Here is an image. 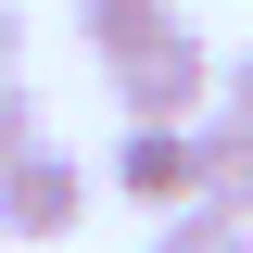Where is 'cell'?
Masks as SVG:
<instances>
[{"instance_id": "obj_2", "label": "cell", "mask_w": 253, "mask_h": 253, "mask_svg": "<svg viewBox=\"0 0 253 253\" xmlns=\"http://www.w3.org/2000/svg\"><path fill=\"white\" fill-rule=\"evenodd\" d=\"M89 165H76V152H51V139H38V152L26 165H13V177H0V228H13V241H38V253H63V241H76V228H89Z\"/></svg>"}, {"instance_id": "obj_8", "label": "cell", "mask_w": 253, "mask_h": 253, "mask_svg": "<svg viewBox=\"0 0 253 253\" xmlns=\"http://www.w3.org/2000/svg\"><path fill=\"white\" fill-rule=\"evenodd\" d=\"M0 76H26V13L0 0Z\"/></svg>"}, {"instance_id": "obj_6", "label": "cell", "mask_w": 253, "mask_h": 253, "mask_svg": "<svg viewBox=\"0 0 253 253\" xmlns=\"http://www.w3.org/2000/svg\"><path fill=\"white\" fill-rule=\"evenodd\" d=\"M152 253H253V228H241V215H215V203H190V215H165V228H152Z\"/></svg>"}, {"instance_id": "obj_3", "label": "cell", "mask_w": 253, "mask_h": 253, "mask_svg": "<svg viewBox=\"0 0 253 253\" xmlns=\"http://www.w3.org/2000/svg\"><path fill=\"white\" fill-rule=\"evenodd\" d=\"M114 190H126L152 228L190 215V203H203V152H190V126H126V139H114Z\"/></svg>"}, {"instance_id": "obj_7", "label": "cell", "mask_w": 253, "mask_h": 253, "mask_svg": "<svg viewBox=\"0 0 253 253\" xmlns=\"http://www.w3.org/2000/svg\"><path fill=\"white\" fill-rule=\"evenodd\" d=\"M26 152H38V89H26V76H0V177H13Z\"/></svg>"}, {"instance_id": "obj_4", "label": "cell", "mask_w": 253, "mask_h": 253, "mask_svg": "<svg viewBox=\"0 0 253 253\" xmlns=\"http://www.w3.org/2000/svg\"><path fill=\"white\" fill-rule=\"evenodd\" d=\"M190 152H203V203L253 228V126H241V114H228V101H215V114L190 126Z\"/></svg>"}, {"instance_id": "obj_9", "label": "cell", "mask_w": 253, "mask_h": 253, "mask_svg": "<svg viewBox=\"0 0 253 253\" xmlns=\"http://www.w3.org/2000/svg\"><path fill=\"white\" fill-rule=\"evenodd\" d=\"M228 114H241V126H253V51H241V63H228Z\"/></svg>"}, {"instance_id": "obj_1", "label": "cell", "mask_w": 253, "mask_h": 253, "mask_svg": "<svg viewBox=\"0 0 253 253\" xmlns=\"http://www.w3.org/2000/svg\"><path fill=\"white\" fill-rule=\"evenodd\" d=\"M215 101H228V63L203 51L190 26H177V38H152L139 63H114V114H126V126H203Z\"/></svg>"}, {"instance_id": "obj_5", "label": "cell", "mask_w": 253, "mask_h": 253, "mask_svg": "<svg viewBox=\"0 0 253 253\" xmlns=\"http://www.w3.org/2000/svg\"><path fill=\"white\" fill-rule=\"evenodd\" d=\"M76 38L101 63H139L152 38H177V0H76Z\"/></svg>"}]
</instances>
